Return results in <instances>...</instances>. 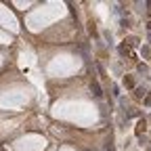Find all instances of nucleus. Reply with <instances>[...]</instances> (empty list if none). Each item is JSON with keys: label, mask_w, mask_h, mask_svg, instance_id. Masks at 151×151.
<instances>
[{"label": "nucleus", "mask_w": 151, "mask_h": 151, "mask_svg": "<svg viewBox=\"0 0 151 151\" xmlns=\"http://www.w3.org/2000/svg\"><path fill=\"white\" fill-rule=\"evenodd\" d=\"M141 132H145V120L139 122V128H137V134H141Z\"/></svg>", "instance_id": "1"}]
</instances>
